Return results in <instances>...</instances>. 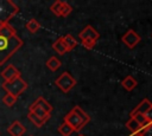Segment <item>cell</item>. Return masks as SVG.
Listing matches in <instances>:
<instances>
[{
	"label": "cell",
	"mask_w": 152,
	"mask_h": 136,
	"mask_svg": "<svg viewBox=\"0 0 152 136\" xmlns=\"http://www.w3.org/2000/svg\"><path fill=\"white\" fill-rule=\"evenodd\" d=\"M140 35L134 31V30H128L121 38L122 43L128 47V48H133L135 47L139 43H140Z\"/></svg>",
	"instance_id": "obj_6"
},
{
	"label": "cell",
	"mask_w": 152,
	"mask_h": 136,
	"mask_svg": "<svg viewBox=\"0 0 152 136\" xmlns=\"http://www.w3.org/2000/svg\"><path fill=\"white\" fill-rule=\"evenodd\" d=\"M17 97H14L13 95H11V93H6L4 97H2V103L5 104V105H7V106H13L15 103H17Z\"/></svg>",
	"instance_id": "obj_23"
},
{
	"label": "cell",
	"mask_w": 152,
	"mask_h": 136,
	"mask_svg": "<svg viewBox=\"0 0 152 136\" xmlns=\"http://www.w3.org/2000/svg\"><path fill=\"white\" fill-rule=\"evenodd\" d=\"M145 117H146V119H147V122L151 124L152 123V109H150L146 114H145Z\"/></svg>",
	"instance_id": "obj_27"
},
{
	"label": "cell",
	"mask_w": 152,
	"mask_h": 136,
	"mask_svg": "<svg viewBox=\"0 0 152 136\" xmlns=\"http://www.w3.org/2000/svg\"><path fill=\"white\" fill-rule=\"evenodd\" d=\"M23 40L18 37L15 28L10 24L0 25V66L4 65L21 46Z\"/></svg>",
	"instance_id": "obj_1"
},
{
	"label": "cell",
	"mask_w": 152,
	"mask_h": 136,
	"mask_svg": "<svg viewBox=\"0 0 152 136\" xmlns=\"http://www.w3.org/2000/svg\"><path fill=\"white\" fill-rule=\"evenodd\" d=\"M129 118H133V119H134L141 128H144V127H146L147 124H150V123L147 122L145 115L139 114V112H131V114H129Z\"/></svg>",
	"instance_id": "obj_15"
},
{
	"label": "cell",
	"mask_w": 152,
	"mask_h": 136,
	"mask_svg": "<svg viewBox=\"0 0 152 136\" xmlns=\"http://www.w3.org/2000/svg\"><path fill=\"white\" fill-rule=\"evenodd\" d=\"M28 111L32 112V114H34L37 117L42 118V119L45 121V122H48L49 118H50V116H51V114H48V112H45L43 109L37 108V106H30V108H28Z\"/></svg>",
	"instance_id": "obj_14"
},
{
	"label": "cell",
	"mask_w": 152,
	"mask_h": 136,
	"mask_svg": "<svg viewBox=\"0 0 152 136\" xmlns=\"http://www.w3.org/2000/svg\"><path fill=\"white\" fill-rule=\"evenodd\" d=\"M31 136H32V135H31Z\"/></svg>",
	"instance_id": "obj_29"
},
{
	"label": "cell",
	"mask_w": 152,
	"mask_h": 136,
	"mask_svg": "<svg viewBox=\"0 0 152 136\" xmlns=\"http://www.w3.org/2000/svg\"><path fill=\"white\" fill-rule=\"evenodd\" d=\"M1 77L4 78V82H12L13 79L20 77V71L14 65H8L1 71Z\"/></svg>",
	"instance_id": "obj_8"
},
{
	"label": "cell",
	"mask_w": 152,
	"mask_h": 136,
	"mask_svg": "<svg viewBox=\"0 0 152 136\" xmlns=\"http://www.w3.org/2000/svg\"><path fill=\"white\" fill-rule=\"evenodd\" d=\"M72 12V7L68 4V2H62V7H61V17H68L70 13Z\"/></svg>",
	"instance_id": "obj_26"
},
{
	"label": "cell",
	"mask_w": 152,
	"mask_h": 136,
	"mask_svg": "<svg viewBox=\"0 0 152 136\" xmlns=\"http://www.w3.org/2000/svg\"><path fill=\"white\" fill-rule=\"evenodd\" d=\"M2 89L6 91V93H11L14 97L18 98L19 95H21L26 89H27V83L20 77L13 79L12 82H4L2 83Z\"/></svg>",
	"instance_id": "obj_4"
},
{
	"label": "cell",
	"mask_w": 152,
	"mask_h": 136,
	"mask_svg": "<svg viewBox=\"0 0 152 136\" xmlns=\"http://www.w3.org/2000/svg\"><path fill=\"white\" fill-rule=\"evenodd\" d=\"M30 106H37V108H40V109H43L45 112H48V114H51V111H52V105L45 99V98H43V97H38Z\"/></svg>",
	"instance_id": "obj_10"
},
{
	"label": "cell",
	"mask_w": 152,
	"mask_h": 136,
	"mask_svg": "<svg viewBox=\"0 0 152 136\" xmlns=\"http://www.w3.org/2000/svg\"><path fill=\"white\" fill-rule=\"evenodd\" d=\"M62 2H63V1L57 0V1H55V2L50 6V11H51L55 15H57V17H61V7H62Z\"/></svg>",
	"instance_id": "obj_24"
},
{
	"label": "cell",
	"mask_w": 152,
	"mask_h": 136,
	"mask_svg": "<svg viewBox=\"0 0 152 136\" xmlns=\"http://www.w3.org/2000/svg\"><path fill=\"white\" fill-rule=\"evenodd\" d=\"M150 109H152V103L147 99V98H144L131 112H139V114H142V115H145Z\"/></svg>",
	"instance_id": "obj_11"
},
{
	"label": "cell",
	"mask_w": 152,
	"mask_h": 136,
	"mask_svg": "<svg viewBox=\"0 0 152 136\" xmlns=\"http://www.w3.org/2000/svg\"><path fill=\"white\" fill-rule=\"evenodd\" d=\"M126 128H127L129 131H132V134H134V135H137V132L141 129V127H140L133 118H129V119L126 122Z\"/></svg>",
	"instance_id": "obj_21"
},
{
	"label": "cell",
	"mask_w": 152,
	"mask_h": 136,
	"mask_svg": "<svg viewBox=\"0 0 152 136\" xmlns=\"http://www.w3.org/2000/svg\"><path fill=\"white\" fill-rule=\"evenodd\" d=\"M55 84L63 91V92H69L75 85H76V79L69 73V72H63L56 80H55Z\"/></svg>",
	"instance_id": "obj_5"
},
{
	"label": "cell",
	"mask_w": 152,
	"mask_h": 136,
	"mask_svg": "<svg viewBox=\"0 0 152 136\" xmlns=\"http://www.w3.org/2000/svg\"><path fill=\"white\" fill-rule=\"evenodd\" d=\"M64 122L68 123L75 131H80V130L84 127L82 119H81V118L78 117V115H77L76 112H74L72 110L69 111V112L64 116Z\"/></svg>",
	"instance_id": "obj_7"
},
{
	"label": "cell",
	"mask_w": 152,
	"mask_h": 136,
	"mask_svg": "<svg viewBox=\"0 0 152 136\" xmlns=\"http://www.w3.org/2000/svg\"><path fill=\"white\" fill-rule=\"evenodd\" d=\"M72 111L74 112H76L77 115H78V117L82 119V122H83V124L86 125V124H88L89 122H90V116L81 108V106H78V105H76V106H74L72 108Z\"/></svg>",
	"instance_id": "obj_16"
},
{
	"label": "cell",
	"mask_w": 152,
	"mask_h": 136,
	"mask_svg": "<svg viewBox=\"0 0 152 136\" xmlns=\"http://www.w3.org/2000/svg\"><path fill=\"white\" fill-rule=\"evenodd\" d=\"M121 85L127 90V91H132L137 85H138V82L135 78H133L132 76H126L124 78V80L121 82Z\"/></svg>",
	"instance_id": "obj_13"
},
{
	"label": "cell",
	"mask_w": 152,
	"mask_h": 136,
	"mask_svg": "<svg viewBox=\"0 0 152 136\" xmlns=\"http://www.w3.org/2000/svg\"><path fill=\"white\" fill-rule=\"evenodd\" d=\"M25 27L27 28L28 32H31V33H36V32L40 28V24H39L36 19H30V20L26 22Z\"/></svg>",
	"instance_id": "obj_20"
},
{
	"label": "cell",
	"mask_w": 152,
	"mask_h": 136,
	"mask_svg": "<svg viewBox=\"0 0 152 136\" xmlns=\"http://www.w3.org/2000/svg\"><path fill=\"white\" fill-rule=\"evenodd\" d=\"M77 136H84V135H83V134H80V135H77Z\"/></svg>",
	"instance_id": "obj_28"
},
{
	"label": "cell",
	"mask_w": 152,
	"mask_h": 136,
	"mask_svg": "<svg viewBox=\"0 0 152 136\" xmlns=\"http://www.w3.org/2000/svg\"><path fill=\"white\" fill-rule=\"evenodd\" d=\"M25 131H26V128L19 121H13L7 128V132L11 136H23Z\"/></svg>",
	"instance_id": "obj_9"
},
{
	"label": "cell",
	"mask_w": 152,
	"mask_h": 136,
	"mask_svg": "<svg viewBox=\"0 0 152 136\" xmlns=\"http://www.w3.org/2000/svg\"><path fill=\"white\" fill-rule=\"evenodd\" d=\"M74 131H75V130H74L68 123H65V122H63V123L58 127V132H59L62 136H70Z\"/></svg>",
	"instance_id": "obj_19"
},
{
	"label": "cell",
	"mask_w": 152,
	"mask_h": 136,
	"mask_svg": "<svg viewBox=\"0 0 152 136\" xmlns=\"http://www.w3.org/2000/svg\"><path fill=\"white\" fill-rule=\"evenodd\" d=\"M19 13V7L11 0H0V25L7 24Z\"/></svg>",
	"instance_id": "obj_3"
},
{
	"label": "cell",
	"mask_w": 152,
	"mask_h": 136,
	"mask_svg": "<svg viewBox=\"0 0 152 136\" xmlns=\"http://www.w3.org/2000/svg\"><path fill=\"white\" fill-rule=\"evenodd\" d=\"M52 48H53L58 54H64V53L68 52V50H66V47H65V45H64V43H63V40H62V37H59L56 41H53Z\"/></svg>",
	"instance_id": "obj_17"
},
{
	"label": "cell",
	"mask_w": 152,
	"mask_h": 136,
	"mask_svg": "<svg viewBox=\"0 0 152 136\" xmlns=\"http://www.w3.org/2000/svg\"><path fill=\"white\" fill-rule=\"evenodd\" d=\"M78 38L81 39V43H82V45H83L86 48L91 50V48L95 46L97 39L100 38V33H99L91 25H87V26L78 33Z\"/></svg>",
	"instance_id": "obj_2"
},
{
	"label": "cell",
	"mask_w": 152,
	"mask_h": 136,
	"mask_svg": "<svg viewBox=\"0 0 152 136\" xmlns=\"http://www.w3.org/2000/svg\"><path fill=\"white\" fill-rule=\"evenodd\" d=\"M27 118L30 119V122L31 123H33L36 127H38V128H40V127H43L46 122L45 121H43L42 118H39V117H37L34 114H32V112H30L28 111V114H27Z\"/></svg>",
	"instance_id": "obj_22"
},
{
	"label": "cell",
	"mask_w": 152,
	"mask_h": 136,
	"mask_svg": "<svg viewBox=\"0 0 152 136\" xmlns=\"http://www.w3.org/2000/svg\"><path fill=\"white\" fill-rule=\"evenodd\" d=\"M62 40H63V43H64L68 52L69 51H72L77 46V44H78L77 40H76V38L74 35H71V34H65L64 37H62Z\"/></svg>",
	"instance_id": "obj_12"
},
{
	"label": "cell",
	"mask_w": 152,
	"mask_h": 136,
	"mask_svg": "<svg viewBox=\"0 0 152 136\" xmlns=\"http://www.w3.org/2000/svg\"><path fill=\"white\" fill-rule=\"evenodd\" d=\"M46 66H48V69H50L51 71H57L59 67H61V65H62V63H61V60L57 58V57H50L48 60H46Z\"/></svg>",
	"instance_id": "obj_18"
},
{
	"label": "cell",
	"mask_w": 152,
	"mask_h": 136,
	"mask_svg": "<svg viewBox=\"0 0 152 136\" xmlns=\"http://www.w3.org/2000/svg\"><path fill=\"white\" fill-rule=\"evenodd\" d=\"M135 136H152V123L151 124H147L146 127L141 128Z\"/></svg>",
	"instance_id": "obj_25"
}]
</instances>
